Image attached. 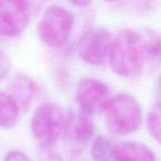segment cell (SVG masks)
Masks as SVG:
<instances>
[{
  "instance_id": "4fadbf2b",
  "label": "cell",
  "mask_w": 161,
  "mask_h": 161,
  "mask_svg": "<svg viewBox=\"0 0 161 161\" xmlns=\"http://www.w3.org/2000/svg\"><path fill=\"white\" fill-rule=\"evenodd\" d=\"M147 128L149 135L161 145V101L150 108L147 116Z\"/></svg>"
},
{
  "instance_id": "9a60e30c",
  "label": "cell",
  "mask_w": 161,
  "mask_h": 161,
  "mask_svg": "<svg viewBox=\"0 0 161 161\" xmlns=\"http://www.w3.org/2000/svg\"><path fill=\"white\" fill-rule=\"evenodd\" d=\"M11 69V60L6 53L0 51V80L7 77Z\"/></svg>"
},
{
  "instance_id": "52a82bcc",
  "label": "cell",
  "mask_w": 161,
  "mask_h": 161,
  "mask_svg": "<svg viewBox=\"0 0 161 161\" xmlns=\"http://www.w3.org/2000/svg\"><path fill=\"white\" fill-rule=\"evenodd\" d=\"M33 7L28 1H0V36L14 38L28 28Z\"/></svg>"
},
{
  "instance_id": "8fae6325",
  "label": "cell",
  "mask_w": 161,
  "mask_h": 161,
  "mask_svg": "<svg viewBox=\"0 0 161 161\" xmlns=\"http://www.w3.org/2000/svg\"><path fill=\"white\" fill-rule=\"evenodd\" d=\"M20 108L8 93L0 92V129L9 130L17 125Z\"/></svg>"
},
{
  "instance_id": "5b68a950",
  "label": "cell",
  "mask_w": 161,
  "mask_h": 161,
  "mask_svg": "<svg viewBox=\"0 0 161 161\" xmlns=\"http://www.w3.org/2000/svg\"><path fill=\"white\" fill-rule=\"evenodd\" d=\"M113 95L109 87L102 80L84 77L78 80L76 86V101L80 113L86 116L102 114L108 107Z\"/></svg>"
},
{
  "instance_id": "7a4b0ae2",
  "label": "cell",
  "mask_w": 161,
  "mask_h": 161,
  "mask_svg": "<svg viewBox=\"0 0 161 161\" xmlns=\"http://www.w3.org/2000/svg\"><path fill=\"white\" fill-rule=\"evenodd\" d=\"M106 126L113 134L127 136L138 131L142 126V109L136 97L118 94L113 97L105 110Z\"/></svg>"
},
{
  "instance_id": "3957f363",
  "label": "cell",
  "mask_w": 161,
  "mask_h": 161,
  "mask_svg": "<svg viewBox=\"0 0 161 161\" xmlns=\"http://www.w3.org/2000/svg\"><path fill=\"white\" fill-rule=\"evenodd\" d=\"M74 16L60 5H51L44 10L38 25V36L47 47L58 49L69 41L73 30Z\"/></svg>"
},
{
  "instance_id": "7c38bea8",
  "label": "cell",
  "mask_w": 161,
  "mask_h": 161,
  "mask_svg": "<svg viewBox=\"0 0 161 161\" xmlns=\"http://www.w3.org/2000/svg\"><path fill=\"white\" fill-rule=\"evenodd\" d=\"M116 146L106 137L99 136L93 141L91 153L94 161H117Z\"/></svg>"
},
{
  "instance_id": "2e32d148",
  "label": "cell",
  "mask_w": 161,
  "mask_h": 161,
  "mask_svg": "<svg viewBox=\"0 0 161 161\" xmlns=\"http://www.w3.org/2000/svg\"><path fill=\"white\" fill-rule=\"evenodd\" d=\"M3 161H32L25 152L20 150H12L6 154Z\"/></svg>"
},
{
  "instance_id": "277c9868",
  "label": "cell",
  "mask_w": 161,
  "mask_h": 161,
  "mask_svg": "<svg viewBox=\"0 0 161 161\" xmlns=\"http://www.w3.org/2000/svg\"><path fill=\"white\" fill-rule=\"evenodd\" d=\"M64 123L65 115L61 106L56 103L45 102L33 112L30 128L41 147H52L62 136Z\"/></svg>"
},
{
  "instance_id": "30bf717a",
  "label": "cell",
  "mask_w": 161,
  "mask_h": 161,
  "mask_svg": "<svg viewBox=\"0 0 161 161\" xmlns=\"http://www.w3.org/2000/svg\"><path fill=\"white\" fill-rule=\"evenodd\" d=\"M117 161H157L153 151L139 141H125L115 147Z\"/></svg>"
},
{
  "instance_id": "8992f818",
  "label": "cell",
  "mask_w": 161,
  "mask_h": 161,
  "mask_svg": "<svg viewBox=\"0 0 161 161\" xmlns=\"http://www.w3.org/2000/svg\"><path fill=\"white\" fill-rule=\"evenodd\" d=\"M114 38L108 30L104 28L90 29L78 39L76 50L84 62L91 65H103L108 62Z\"/></svg>"
},
{
  "instance_id": "5bb4252c",
  "label": "cell",
  "mask_w": 161,
  "mask_h": 161,
  "mask_svg": "<svg viewBox=\"0 0 161 161\" xmlns=\"http://www.w3.org/2000/svg\"><path fill=\"white\" fill-rule=\"evenodd\" d=\"M39 158L40 161H63L61 154L52 149V147H41Z\"/></svg>"
},
{
  "instance_id": "6da1fadb",
  "label": "cell",
  "mask_w": 161,
  "mask_h": 161,
  "mask_svg": "<svg viewBox=\"0 0 161 161\" xmlns=\"http://www.w3.org/2000/svg\"><path fill=\"white\" fill-rule=\"evenodd\" d=\"M147 60L145 41L141 34L126 29L114 39L108 63L115 74L136 77L142 72Z\"/></svg>"
},
{
  "instance_id": "9c48e42d",
  "label": "cell",
  "mask_w": 161,
  "mask_h": 161,
  "mask_svg": "<svg viewBox=\"0 0 161 161\" xmlns=\"http://www.w3.org/2000/svg\"><path fill=\"white\" fill-rule=\"evenodd\" d=\"M8 94L22 109H27L38 94L36 80L25 73H17L12 76L8 84Z\"/></svg>"
},
{
  "instance_id": "ba28073f",
  "label": "cell",
  "mask_w": 161,
  "mask_h": 161,
  "mask_svg": "<svg viewBox=\"0 0 161 161\" xmlns=\"http://www.w3.org/2000/svg\"><path fill=\"white\" fill-rule=\"evenodd\" d=\"M94 124L82 113L69 112L65 116L63 134L66 141L73 147L83 148L94 136Z\"/></svg>"
},
{
  "instance_id": "e0dca14e",
  "label": "cell",
  "mask_w": 161,
  "mask_h": 161,
  "mask_svg": "<svg viewBox=\"0 0 161 161\" xmlns=\"http://www.w3.org/2000/svg\"><path fill=\"white\" fill-rule=\"evenodd\" d=\"M160 86H161V77H160Z\"/></svg>"
}]
</instances>
